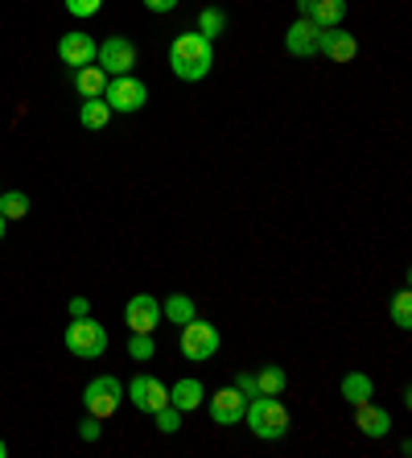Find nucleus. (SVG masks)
Returning a JSON list of instances; mask_svg holds the SVG:
<instances>
[{
  "instance_id": "obj_1",
  "label": "nucleus",
  "mask_w": 412,
  "mask_h": 458,
  "mask_svg": "<svg viewBox=\"0 0 412 458\" xmlns=\"http://www.w3.org/2000/svg\"><path fill=\"white\" fill-rule=\"evenodd\" d=\"M170 66H173V75H178L181 83H202V79L211 75V66H214L211 38H202L198 30L178 33L173 46H170Z\"/></svg>"
},
{
  "instance_id": "obj_2",
  "label": "nucleus",
  "mask_w": 412,
  "mask_h": 458,
  "mask_svg": "<svg viewBox=\"0 0 412 458\" xmlns=\"http://www.w3.org/2000/svg\"><path fill=\"white\" fill-rule=\"evenodd\" d=\"M243 417H248V426H252V434L260 442H276V437L289 434V409L281 405V396L256 393L252 405L243 409Z\"/></svg>"
},
{
  "instance_id": "obj_3",
  "label": "nucleus",
  "mask_w": 412,
  "mask_h": 458,
  "mask_svg": "<svg viewBox=\"0 0 412 458\" xmlns=\"http://www.w3.org/2000/svg\"><path fill=\"white\" fill-rule=\"evenodd\" d=\"M63 343H66V352L79 355V360H99L107 352V331L91 314H83V318H74L63 331Z\"/></svg>"
},
{
  "instance_id": "obj_4",
  "label": "nucleus",
  "mask_w": 412,
  "mask_h": 458,
  "mask_svg": "<svg viewBox=\"0 0 412 458\" xmlns=\"http://www.w3.org/2000/svg\"><path fill=\"white\" fill-rule=\"evenodd\" d=\"M219 327H211V322H202V318H190V322H181V355L194 363L202 360H211L214 352H219Z\"/></svg>"
},
{
  "instance_id": "obj_5",
  "label": "nucleus",
  "mask_w": 412,
  "mask_h": 458,
  "mask_svg": "<svg viewBox=\"0 0 412 458\" xmlns=\"http://www.w3.org/2000/svg\"><path fill=\"white\" fill-rule=\"evenodd\" d=\"M120 401H124V384L116 380V376H96V380L83 388V405L91 417H112L120 409Z\"/></svg>"
},
{
  "instance_id": "obj_6",
  "label": "nucleus",
  "mask_w": 412,
  "mask_h": 458,
  "mask_svg": "<svg viewBox=\"0 0 412 458\" xmlns=\"http://www.w3.org/2000/svg\"><path fill=\"white\" fill-rule=\"evenodd\" d=\"M104 99L112 112H140L148 104V87L137 75H112L104 87Z\"/></svg>"
},
{
  "instance_id": "obj_7",
  "label": "nucleus",
  "mask_w": 412,
  "mask_h": 458,
  "mask_svg": "<svg viewBox=\"0 0 412 458\" xmlns=\"http://www.w3.org/2000/svg\"><path fill=\"white\" fill-rule=\"evenodd\" d=\"M96 63L107 71V79L112 75H132V66H137V46L128 42V38H107V42L99 46Z\"/></svg>"
},
{
  "instance_id": "obj_8",
  "label": "nucleus",
  "mask_w": 412,
  "mask_h": 458,
  "mask_svg": "<svg viewBox=\"0 0 412 458\" xmlns=\"http://www.w3.org/2000/svg\"><path fill=\"white\" fill-rule=\"evenodd\" d=\"M124 322H128V331L153 335V331L161 327V301L153 298V293H137V298H128Z\"/></svg>"
},
{
  "instance_id": "obj_9",
  "label": "nucleus",
  "mask_w": 412,
  "mask_h": 458,
  "mask_svg": "<svg viewBox=\"0 0 412 458\" xmlns=\"http://www.w3.org/2000/svg\"><path fill=\"white\" fill-rule=\"evenodd\" d=\"M128 401H132L140 413H157L161 405H170V388H165L157 376H132V384H128Z\"/></svg>"
},
{
  "instance_id": "obj_10",
  "label": "nucleus",
  "mask_w": 412,
  "mask_h": 458,
  "mask_svg": "<svg viewBox=\"0 0 412 458\" xmlns=\"http://www.w3.org/2000/svg\"><path fill=\"white\" fill-rule=\"evenodd\" d=\"M317 42H322V25H314L309 17H297L285 33V50L293 54V58H314Z\"/></svg>"
},
{
  "instance_id": "obj_11",
  "label": "nucleus",
  "mask_w": 412,
  "mask_h": 458,
  "mask_svg": "<svg viewBox=\"0 0 412 458\" xmlns=\"http://www.w3.org/2000/svg\"><path fill=\"white\" fill-rule=\"evenodd\" d=\"M96 54H99V46L91 33H63V42H58V58H63L66 66H74V71H79V66H91Z\"/></svg>"
},
{
  "instance_id": "obj_12",
  "label": "nucleus",
  "mask_w": 412,
  "mask_h": 458,
  "mask_svg": "<svg viewBox=\"0 0 412 458\" xmlns=\"http://www.w3.org/2000/svg\"><path fill=\"white\" fill-rule=\"evenodd\" d=\"M243 409H248V396H243L240 388H219V393L211 396L214 426H235V421H243Z\"/></svg>"
},
{
  "instance_id": "obj_13",
  "label": "nucleus",
  "mask_w": 412,
  "mask_h": 458,
  "mask_svg": "<svg viewBox=\"0 0 412 458\" xmlns=\"http://www.w3.org/2000/svg\"><path fill=\"white\" fill-rule=\"evenodd\" d=\"M317 54H326L330 63H350L355 54H359V42H355V33L347 30H322V42H317Z\"/></svg>"
},
{
  "instance_id": "obj_14",
  "label": "nucleus",
  "mask_w": 412,
  "mask_h": 458,
  "mask_svg": "<svg viewBox=\"0 0 412 458\" xmlns=\"http://www.w3.org/2000/svg\"><path fill=\"white\" fill-rule=\"evenodd\" d=\"M297 4H301V17H309L322 30H334L347 17V0H297Z\"/></svg>"
},
{
  "instance_id": "obj_15",
  "label": "nucleus",
  "mask_w": 412,
  "mask_h": 458,
  "mask_svg": "<svg viewBox=\"0 0 412 458\" xmlns=\"http://www.w3.org/2000/svg\"><path fill=\"white\" fill-rule=\"evenodd\" d=\"M355 421H359V429L367 437H383L391 429V417L388 409H375L371 401H363V405H355Z\"/></svg>"
},
{
  "instance_id": "obj_16",
  "label": "nucleus",
  "mask_w": 412,
  "mask_h": 458,
  "mask_svg": "<svg viewBox=\"0 0 412 458\" xmlns=\"http://www.w3.org/2000/svg\"><path fill=\"white\" fill-rule=\"evenodd\" d=\"M74 87H79V96L83 99H99L104 96V87H107V71L99 63L79 66V71H74Z\"/></svg>"
},
{
  "instance_id": "obj_17",
  "label": "nucleus",
  "mask_w": 412,
  "mask_h": 458,
  "mask_svg": "<svg viewBox=\"0 0 412 458\" xmlns=\"http://www.w3.org/2000/svg\"><path fill=\"white\" fill-rule=\"evenodd\" d=\"M202 401H206V388H202L198 380H178V384L170 388V405L181 409V413H194Z\"/></svg>"
},
{
  "instance_id": "obj_18",
  "label": "nucleus",
  "mask_w": 412,
  "mask_h": 458,
  "mask_svg": "<svg viewBox=\"0 0 412 458\" xmlns=\"http://www.w3.org/2000/svg\"><path fill=\"white\" fill-rule=\"evenodd\" d=\"M289 388V376L285 368H276V363H268V368H260L256 372V393H268V396H281Z\"/></svg>"
},
{
  "instance_id": "obj_19",
  "label": "nucleus",
  "mask_w": 412,
  "mask_h": 458,
  "mask_svg": "<svg viewBox=\"0 0 412 458\" xmlns=\"http://www.w3.org/2000/svg\"><path fill=\"white\" fill-rule=\"evenodd\" d=\"M79 120H83V128H107V120H112V107H107V99H83V112H79Z\"/></svg>"
},
{
  "instance_id": "obj_20",
  "label": "nucleus",
  "mask_w": 412,
  "mask_h": 458,
  "mask_svg": "<svg viewBox=\"0 0 412 458\" xmlns=\"http://www.w3.org/2000/svg\"><path fill=\"white\" fill-rule=\"evenodd\" d=\"M161 318H170V322H190L194 318V298H186V293H170L165 298V306H161Z\"/></svg>"
},
{
  "instance_id": "obj_21",
  "label": "nucleus",
  "mask_w": 412,
  "mask_h": 458,
  "mask_svg": "<svg viewBox=\"0 0 412 458\" xmlns=\"http://www.w3.org/2000/svg\"><path fill=\"white\" fill-rule=\"evenodd\" d=\"M342 396H347L350 405H363V401H371V376H363V372L342 376Z\"/></svg>"
},
{
  "instance_id": "obj_22",
  "label": "nucleus",
  "mask_w": 412,
  "mask_h": 458,
  "mask_svg": "<svg viewBox=\"0 0 412 458\" xmlns=\"http://www.w3.org/2000/svg\"><path fill=\"white\" fill-rule=\"evenodd\" d=\"M0 215L4 219H25L29 215V199L21 191H0Z\"/></svg>"
},
{
  "instance_id": "obj_23",
  "label": "nucleus",
  "mask_w": 412,
  "mask_h": 458,
  "mask_svg": "<svg viewBox=\"0 0 412 458\" xmlns=\"http://www.w3.org/2000/svg\"><path fill=\"white\" fill-rule=\"evenodd\" d=\"M223 30H227V13H223V9H202V17H198V33H202V38H211V42H214Z\"/></svg>"
},
{
  "instance_id": "obj_24",
  "label": "nucleus",
  "mask_w": 412,
  "mask_h": 458,
  "mask_svg": "<svg viewBox=\"0 0 412 458\" xmlns=\"http://www.w3.org/2000/svg\"><path fill=\"white\" fill-rule=\"evenodd\" d=\"M391 322L400 327V331H408L412 327V293L404 289V293H396V301H391Z\"/></svg>"
},
{
  "instance_id": "obj_25",
  "label": "nucleus",
  "mask_w": 412,
  "mask_h": 458,
  "mask_svg": "<svg viewBox=\"0 0 412 458\" xmlns=\"http://www.w3.org/2000/svg\"><path fill=\"white\" fill-rule=\"evenodd\" d=\"M153 417H157L161 434H178V429H181V409H173V405H161Z\"/></svg>"
},
{
  "instance_id": "obj_26",
  "label": "nucleus",
  "mask_w": 412,
  "mask_h": 458,
  "mask_svg": "<svg viewBox=\"0 0 412 458\" xmlns=\"http://www.w3.org/2000/svg\"><path fill=\"white\" fill-rule=\"evenodd\" d=\"M153 352H157V347H153V335H132V343H128V355H132V360H153Z\"/></svg>"
},
{
  "instance_id": "obj_27",
  "label": "nucleus",
  "mask_w": 412,
  "mask_h": 458,
  "mask_svg": "<svg viewBox=\"0 0 412 458\" xmlns=\"http://www.w3.org/2000/svg\"><path fill=\"white\" fill-rule=\"evenodd\" d=\"M104 9V0H66V13L71 17H96Z\"/></svg>"
},
{
  "instance_id": "obj_28",
  "label": "nucleus",
  "mask_w": 412,
  "mask_h": 458,
  "mask_svg": "<svg viewBox=\"0 0 412 458\" xmlns=\"http://www.w3.org/2000/svg\"><path fill=\"white\" fill-rule=\"evenodd\" d=\"M99 434H104V426H99V417L87 413V421L79 426V437H83V442H99Z\"/></svg>"
},
{
  "instance_id": "obj_29",
  "label": "nucleus",
  "mask_w": 412,
  "mask_h": 458,
  "mask_svg": "<svg viewBox=\"0 0 412 458\" xmlns=\"http://www.w3.org/2000/svg\"><path fill=\"white\" fill-rule=\"evenodd\" d=\"M145 9L148 13H173L178 9V0H145Z\"/></svg>"
},
{
  "instance_id": "obj_30",
  "label": "nucleus",
  "mask_w": 412,
  "mask_h": 458,
  "mask_svg": "<svg viewBox=\"0 0 412 458\" xmlns=\"http://www.w3.org/2000/svg\"><path fill=\"white\" fill-rule=\"evenodd\" d=\"M83 314H91V301H87V298H71V318H83Z\"/></svg>"
},
{
  "instance_id": "obj_31",
  "label": "nucleus",
  "mask_w": 412,
  "mask_h": 458,
  "mask_svg": "<svg viewBox=\"0 0 412 458\" xmlns=\"http://www.w3.org/2000/svg\"><path fill=\"white\" fill-rule=\"evenodd\" d=\"M235 388H240L243 396H256V376H240V380H235Z\"/></svg>"
},
{
  "instance_id": "obj_32",
  "label": "nucleus",
  "mask_w": 412,
  "mask_h": 458,
  "mask_svg": "<svg viewBox=\"0 0 412 458\" xmlns=\"http://www.w3.org/2000/svg\"><path fill=\"white\" fill-rule=\"evenodd\" d=\"M4 224H9V219H4V215H0V240H4Z\"/></svg>"
},
{
  "instance_id": "obj_33",
  "label": "nucleus",
  "mask_w": 412,
  "mask_h": 458,
  "mask_svg": "<svg viewBox=\"0 0 412 458\" xmlns=\"http://www.w3.org/2000/svg\"><path fill=\"white\" fill-rule=\"evenodd\" d=\"M4 454H9V446H4V437H0V458H4Z\"/></svg>"
}]
</instances>
